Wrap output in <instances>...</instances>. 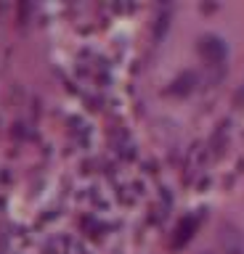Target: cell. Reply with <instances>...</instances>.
I'll use <instances>...</instances> for the list:
<instances>
[{
    "label": "cell",
    "mask_w": 244,
    "mask_h": 254,
    "mask_svg": "<svg viewBox=\"0 0 244 254\" xmlns=\"http://www.w3.org/2000/svg\"><path fill=\"white\" fill-rule=\"evenodd\" d=\"M199 51H202V56H204L207 61H223L226 45L220 43L218 37H204V40H202V45H199Z\"/></svg>",
    "instance_id": "cell-1"
}]
</instances>
